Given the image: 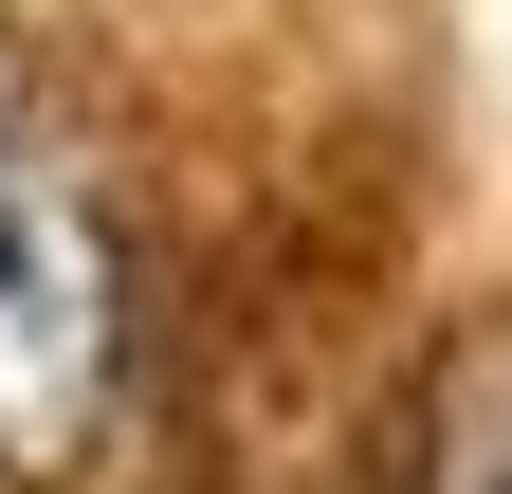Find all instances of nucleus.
Masks as SVG:
<instances>
[{
  "mask_svg": "<svg viewBox=\"0 0 512 494\" xmlns=\"http://www.w3.org/2000/svg\"><path fill=\"white\" fill-rule=\"evenodd\" d=\"M128 220L92 147L0 110V494H74L128 403Z\"/></svg>",
  "mask_w": 512,
  "mask_h": 494,
  "instance_id": "nucleus-1",
  "label": "nucleus"
}]
</instances>
